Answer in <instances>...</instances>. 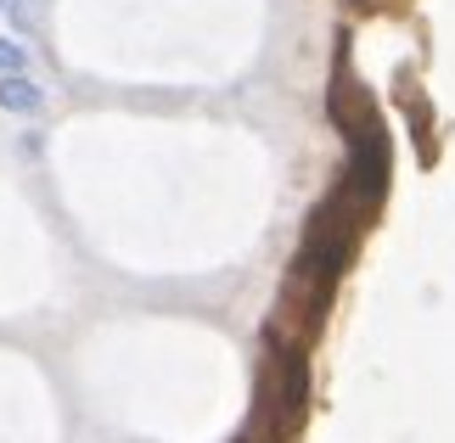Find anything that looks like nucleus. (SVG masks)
<instances>
[{
    "instance_id": "3",
    "label": "nucleus",
    "mask_w": 455,
    "mask_h": 443,
    "mask_svg": "<svg viewBox=\"0 0 455 443\" xmlns=\"http://www.w3.org/2000/svg\"><path fill=\"white\" fill-rule=\"evenodd\" d=\"M6 6H12V0H0V12H6Z\"/></svg>"
},
{
    "instance_id": "2",
    "label": "nucleus",
    "mask_w": 455,
    "mask_h": 443,
    "mask_svg": "<svg viewBox=\"0 0 455 443\" xmlns=\"http://www.w3.org/2000/svg\"><path fill=\"white\" fill-rule=\"evenodd\" d=\"M6 74H28V51L0 34V79H6Z\"/></svg>"
},
{
    "instance_id": "1",
    "label": "nucleus",
    "mask_w": 455,
    "mask_h": 443,
    "mask_svg": "<svg viewBox=\"0 0 455 443\" xmlns=\"http://www.w3.org/2000/svg\"><path fill=\"white\" fill-rule=\"evenodd\" d=\"M0 113H17V118L45 113V91L28 74H6V79H0Z\"/></svg>"
}]
</instances>
